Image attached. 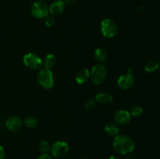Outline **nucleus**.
Here are the masks:
<instances>
[{
  "label": "nucleus",
  "instance_id": "obj_22",
  "mask_svg": "<svg viewBox=\"0 0 160 159\" xmlns=\"http://www.w3.org/2000/svg\"><path fill=\"white\" fill-rule=\"evenodd\" d=\"M45 23L48 27H52L56 23V20H55L53 16H47L45 18Z\"/></svg>",
  "mask_w": 160,
  "mask_h": 159
},
{
  "label": "nucleus",
  "instance_id": "obj_18",
  "mask_svg": "<svg viewBox=\"0 0 160 159\" xmlns=\"http://www.w3.org/2000/svg\"><path fill=\"white\" fill-rule=\"evenodd\" d=\"M23 123H24L25 126L28 128H29V129H34L38 125V120L36 119V118H34V116L29 115V116H27L26 118H24Z\"/></svg>",
  "mask_w": 160,
  "mask_h": 159
},
{
  "label": "nucleus",
  "instance_id": "obj_25",
  "mask_svg": "<svg viewBox=\"0 0 160 159\" xmlns=\"http://www.w3.org/2000/svg\"><path fill=\"white\" fill-rule=\"evenodd\" d=\"M75 1H76V0H63L64 3H65L66 5H71L73 4Z\"/></svg>",
  "mask_w": 160,
  "mask_h": 159
},
{
  "label": "nucleus",
  "instance_id": "obj_9",
  "mask_svg": "<svg viewBox=\"0 0 160 159\" xmlns=\"http://www.w3.org/2000/svg\"><path fill=\"white\" fill-rule=\"evenodd\" d=\"M6 127L12 132H16L20 129L23 126V120L17 115H11L6 118L5 122Z\"/></svg>",
  "mask_w": 160,
  "mask_h": 159
},
{
  "label": "nucleus",
  "instance_id": "obj_4",
  "mask_svg": "<svg viewBox=\"0 0 160 159\" xmlns=\"http://www.w3.org/2000/svg\"><path fill=\"white\" fill-rule=\"evenodd\" d=\"M38 82L45 89L52 88L55 84V77L52 70L42 69L39 71L37 76Z\"/></svg>",
  "mask_w": 160,
  "mask_h": 159
},
{
  "label": "nucleus",
  "instance_id": "obj_8",
  "mask_svg": "<svg viewBox=\"0 0 160 159\" xmlns=\"http://www.w3.org/2000/svg\"><path fill=\"white\" fill-rule=\"evenodd\" d=\"M134 77L131 73H127L121 75L117 80V86L123 90H128L131 89L134 84Z\"/></svg>",
  "mask_w": 160,
  "mask_h": 159
},
{
  "label": "nucleus",
  "instance_id": "obj_24",
  "mask_svg": "<svg viewBox=\"0 0 160 159\" xmlns=\"http://www.w3.org/2000/svg\"><path fill=\"white\" fill-rule=\"evenodd\" d=\"M5 157V151L2 147L0 145V159H4Z\"/></svg>",
  "mask_w": 160,
  "mask_h": 159
},
{
  "label": "nucleus",
  "instance_id": "obj_21",
  "mask_svg": "<svg viewBox=\"0 0 160 159\" xmlns=\"http://www.w3.org/2000/svg\"><path fill=\"white\" fill-rule=\"evenodd\" d=\"M95 105H96V103H95V101L94 100H89V101H86L85 104H84V110L88 111V112L93 110L95 108Z\"/></svg>",
  "mask_w": 160,
  "mask_h": 159
},
{
  "label": "nucleus",
  "instance_id": "obj_23",
  "mask_svg": "<svg viewBox=\"0 0 160 159\" xmlns=\"http://www.w3.org/2000/svg\"><path fill=\"white\" fill-rule=\"evenodd\" d=\"M37 159H53V157L48 154H42Z\"/></svg>",
  "mask_w": 160,
  "mask_h": 159
},
{
  "label": "nucleus",
  "instance_id": "obj_5",
  "mask_svg": "<svg viewBox=\"0 0 160 159\" xmlns=\"http://www.w3.org/2000/svg\"><path fill=\"white\" fill-rule=\"evenodd\" d=\"M31 12L34 17L37 19H45L49 13L48 6L45 2L35 1L31 7Z\"/></svg>",
  "mask_w": 160,
  "mask_h": 159
},
{
  "label": "nucleus",
  "instance_id": "obj_14",
  "mask_svg": "<svg viewBox=\"0 0 160 159\" xmlns=\"http://www.w3.org/2000/svg\"><path fill=\"white\" fill-rule=\"evenodd\" d=\"M105 132L107 135L115 137L120 132V127L115 123H109L105 126Z\"/></svg>",
  "mask_w": 160,
  "mask_h": 159
},
{
  "label": "nucleus",
  "instance_id": "obj_27",
  "mask_svg": "<svg viewBox=\"0 0 160 159\" xmlns=\"http://www.w3.org/2000/svg\"><path fill=\"white\" fill-rule=\"evenodd\" d=\"M80 159H86V158H80Z\"/></svg>",
  "mask_w": 160,
  "mask_h": 159
},
{
  "label": "nucleus",
  "instance_id": "obj_15",
  "mask_svg": "<svg viewBox=\"0 0 160 159\" xmlns=\"http://www.w3.org/2000/svg\"><path fill=\"white\" fill-rule=\"evenodd\" d=\"M56 63V58L53 54H48L45 57L44 60L42 61V65H44V68L50 70H52V69L54 68Z\"/></svg>",
  "mask_w": 160,
  "mask_h": 159
},
{
  "label": "nucleus",
  "instance_id": "obj_12",
  "mask_svg": "<svg viewBox=\"0 0 160 159\" xmlns=\"http://www.w3.org/2000/svg\"><path fill=\"white\" fill-rule=\"evenodd\" d=\"M95 101L102 104H109L112 103V96L108 92H99L95 95Z\"/></svg>",
  "mask_w": 160,
  "mask_h": 159
},
{
  "label": "nucleus",
  "instance_id": "obj_20",
  "mask_svg": "<svg viewBox=\"0 0 160 159\" xmlns=\"http://www.w3.org/2000/svg\"><path fill=\"white\" fill-rule=\"evenodd\" d=\"M143 108L140 105H134L131 108V110H130V114H131V116L133 117H138L140 115H142L143 113Z\"/></svg>",
  "mask_w": 160,
  "mask_h": 159
},
{
  "label": "nucleus",
  "instance_id": "obj_3",
  "mask_svg": "<svg viewBox=\"0 0 160 159\" xmlns=\"http://www.w3.org/2000/svg\"><path fill=\"white\" fill-rule=\"evenodd\" d=\"M100 31L105 37L111 38L118 33V26L114 20L109 18L104 19L100 23Z\"/></svg>",
  "mask_w": 160,
  "mask_h": 159
},
{
  "label": "nucleus",
  "instance_id": "obj_6",
  "mask_svg": "<svg viewBox=\"0 0 160 159\" xmlns=\"http://www.w3.org/2000/svg\"><path fill=\"white\" fill-rule=\"evenodd\" d=\"M23 61L24 65L30 70H40L42 66V59L35 53H27L23 56Z\"/></svg>",
  "mask_w": 160,
  "mask_h": 159
},
{
  "label": "nucleus",
  "instance_id": "obj_1",
  "mask_svg": "<svg viewBox=\"0 0 160 159\" xmlns=\"http://www.w3.org/2000/svg\"><path fill=\"white\" fill-rule=\"evenodd\" d=\"M112 147L116 151L121 154H129L134 151L135 144L132 139L127 135L118 134L113 138Z\"/></svg>",
  "mask_w": 160,
  "mask_h": 159
},
{
  "label": "nucleus",
  "instance_id": "obj_10",
  "mask_svg": "<svg viewBox=\"0 0 160 159\" xmlns=\"http://www.w3.org/2000/svg\"><path fill=\"white\" fill-rule=\"evenodd\" d=\"M131 115L127 110H119L114 114V121L118 126H125L131 121Z\"/></svg>",
  "mask_w": 160,
  "mask_h": 159
},
{
  "label": "nucleus",
  "instance_id": "obj_17",
  "mask_svg": "<svg viewBox=\"0 0 160 159\" xmlns=\"http://www.w3.org/2000/svg\"><path fill=\"white\" fill-rule=\"evenodd\" d=\"M159 68V64L156 61H148L145 65V70L147 73H154Z\"/></svg>",
  "mask_w": 160,
  "mask_h": 159
},
{
  "label": "nucleus",
  "instance_id": "obj_13",
  "mask_svg": "<svg viewBox=\"0 0 160 159\" xmlns=\"http://www.w3.org/2000/svg\"><path fill=\"white\" fill-rule=\"evenodd\" d=\"M89 79H90V71L88 69L81 70L80 71H78L76 76H75L76 82L80 85H82V84L87 83Z\"/></svg>",
  "mask_w": 160,
  "mask_h": 159
},
{
  "label": "nucleus",
  "instance_id": "obj_2",
  "mask_svg": "<svg viewBox=\"0 0 160 159\" xmlns=\"http://www.w3.org/2000/svg\"><path fill=\"white\" fill-rule=\"evenodd\" d=\"M107 77V69L103 64L98 63L90 71V79L95 85H101Z\"/></svg>",
  "mask_w": 160,
  "mask_h": 159
},
{
  "label": "nucleus",
  "instance_id": "obj_11",
  "mask_svg": "<svg viewBox=\"0 0 160 159\" xmlns=\"http://www.w3.org/2000/svg\"><path fill=\"white\" fill-rule=\"evenodd\" d=\"M66 9V4L63 1L61 0H57L54 2L52 3L48 7L49 12L52 16H59L64 12Z\"/></svg>",
  "mask_w": 160,
  "mask_h": 159
},
{
  "label": "nucleus",
  "instance_id": "obj_28",
  "mask_svg": "<svg viewBox=\"0 0 160 159\" xmlns=\"http://www.w3.org/2000/svg\"><path fill=\"white\" fill-rule=\"evenodd\" d=\"M159 73H160V70H159Z\"/></svg>",
  "mask_w": 160,
  "mask_h": 159
},
{
  "label": "nucleus",
  "instance_id": "obj_26",
  "mask_svg": "<svg viewBox=\"0 0 160 159\" xmlns=\"http://www.w3.org/2000/svg\"><path fill=\"white\" fill-rule=\"evenodd\" d=\"M107 159H120V157H116V156H110V157H108Z\"/></svg>",
  "mask_w": 160,
  "mask_h": 159
},
{
  "label": "nucleus",
  "instance_id": "obj_16",
  "mask_svg": "<svg viewBox=\"0 0 160 159\" xmlns=\"http://www.w3.org/2000/svg\"><path fill=\"white\" fill-rule=\"evenodd\" d=\"M94 57L99 63L105 62L107 59V51L102 48H98L94 51Z\"/></svg>",
  "mask_w": 160,
  "mask_h": 159
},
{
  "label": "nucleus",
  "instance_id": "obj_19",
  "mask_svg": "<svg viewBox=\"0 0 160 159\" xmlns=\"http://www.w3.org/2000/svg\"><path fill=\"white\" fill-rule=\"evenodd\" d=\"M38 150L42 154H48V151H50V146L49 143L47 140H42L39 142L38 143Z\"/></svg>",
  "mask_w": 160,
  "mask_h": 159
},
{
  "label": "nucleus",
  "instance_id": "obj_7",
  "mask_svg": "<svg viewBox=\"0 0 160 159\" xmlns=\"http://www.w3.org/2000/svg\"><path fill=\"white\" fill-rule=\"evenodd\" d=\"M50 151L53 157H64L69 151V144L62 140H57L52 144Z\"/></svg>",
  "mask_w": 160,
  "mask_h": 159
}]
</instances>
